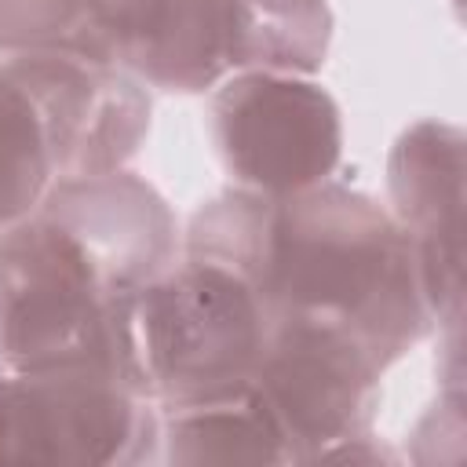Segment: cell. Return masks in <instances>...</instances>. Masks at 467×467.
<instances>
[{
    "label": "cell",
    "mask_w": 467,
    "mask_h": 467,
    "mask_svg": "<svg viewBox=\"0 0 467 467\" xmlns=\"http://www.w3.org/2000/svg\"><path fill=\"white\" fill-rule=\"evenodd\" d=\"M40 204L66 219L102 255L124 288H139L175 263L171 208L150 182L124 168L88 179H62L44 193Z\"/></svg>",
    "instance_id": "9c48e42d"
},
{
    "label": "cell",
    "mask_w": 467,
    "mask_h": 467,
    "mask_svg": "<svg viewBox=\"0 0 467 467\" xmlns=\"http://www.w3.org/2000/svg\"><path fill=\"white\" fill-rule=\"evenodd\" d=\"M212 139L241 190L288 197L336 171L343 120L321 84L296 73L241 69L212 95Z\"/></svg>",
    "instance_id": "8992f818"
},
{
    "label": "cell",
    "mask_w": 467,
    "mask_h": 467,
    "mask_svg": "<svg viewBox=\"0 0 467 467\" xmlns=\"http://www.w3.org/2000/svg\"><path fill=\"white\" fill-rule=\"evenodd\" d=\"M128 292L66 219L36 204L0 230V361L113 368Z\"/></svg>",
    "instance_id": "3957f363"
},
{
    "label": "cell",
    "mask_w": 467,
    "mask_h": 467,
    "mask_svg": "<svg viewBox=\"0 0 467 467\" xmlns=\"http://www.w3.org/2000/svg\"><path fill=\"white\" fill-rule=\"evenodd\" d=\"M387 358L354 328L306 314L270 317L252 387L277 420L292 463L325 460L368 434Z\"/></svg>",
    "instance_id": "5b68a950"
},
{
    "label": "cell",
    "mask_w": 467,
    "mask_h": 467,
    "mask_svg": "<svg viewBox=\"0 0 467 467\" xmlns=\"http://www.w3.org/2000/svg\"><path fill=\"white\" fill-rule=\"evenodd\" d=\"M157 401L106 365L0 361V463L109 467L150 460Z\"/></svg>",
    "instance_id": "277c9868"
},
{
    "label": "cell",
    "mask_w": 467,
    "mask_h": 467,
    "mask_svg": "<svg viewBox=\"0 0 467 467\" xmlns=\"http://www.w3.org/2000/svg\"><path fill=\"white\" fill-rule=\"evenodd\" d=\"M398 226L409 234L431 317L460 328L463 263V131L441 120L405 128L387 161Z\"/></svg>",
    "instance_id": "ba28073f"
},
{
    "label": "cell",
    "mask_w": 467,
    "mask_h": 467,
    "mask_svg": "<svg viewBox=\"0 0 467 467\" xmlns=\"http://www.w3.org/2000/svg\"><path fill=\"white\" fill-rule=\"evenodd\" d=\"M270 314L230 266L186 255L117 310L113 372L150 401H186L252 379Z\"/></svg>",
    "instance_id": "7a4b0ae2"
},
{
    "label": "cell",
    "mask_w": 467,
    "mask_h": 467,
    "mask_svg": "<svg viewBox=\"0 0 467 467\" xmlns=\"http://www.w3.org/2000/svg\"><path fill=\"white\" fill-rule=\"evenodd\" d=\"M55 182L44 117L29 88L0 58V230L26 219Z\"/></svg>",
    "instance_id": "5bb4252c"
},
{
    "label": "cell",
    "mask_w": 467,
    "mask_h": 467,
    "mask_svg": "<svg viewBox=\"0 0 467 467\" xmlns=\"http://www.w3.org/2000/svg\"><path fill=\"white\" fill-rule=\"evenodd\" d=\"M157 445L161 460L179 467L292 463L288 441L252 379L204 398L157 401Z\"/></svg>",
    "instance_id": "8fae6325"
},
{
    "label": "cell",
    "mask_w": 467,
    "mask_h": 467,
    "mask_svg": "<svg viewBox=\"0 0 467 467\" xmlns=\"http://www.w3.org/2000/svg\"><path fill=\"white\" fill-rule=\"evenodd\" d=\"M113 62L164 91H204L230 69V0H109Z\"/></svg>",
    "instance_id": "30bf717a"
},
{
    "label": "cell",
    "mask_w": 467,
    "mask_h": 467,
    "mask_svg": "<svg viewBox=\"0 0 467 467\" xmlns=\"http://www.w3.org/2000/svg\"><path fill=\"white\" fill-rule=\"evenodd\" d=\"M186 255L237 270L270 317L306 314L354 328L387 361L434 321L409 234L372 197L317 182L288 197L230 190L190 219Z\"/></svg>",
    "instance_id": "6da1fadb"
},
{
    "label": "cell",
    "mask_w": 467,
    "mask_h": 467,
    "mask_svg": "<svg viewBox=\"0 0 467 467\" xmlns=\"http://www.w3.org/2000/svg\"><path fill=\"white\" fill-rule=\"evenodd\" d=\"M328 40L325 0H230V69L303 77L325 66Z\"/></svg>",
    "instance_id": "7c38bea8"
},
{
    "label": "cell",
    "mask_w": 467,
    "mask_h": 467,
    "mask_svg": "<svg viewBox=\"0 0 467 467\" xmlns=\"http://www.w3.org/2000/svg\"><path fill=\"white\" fill-rule=\"evenodd\" d=\"M0 55H73L91 62H113V4L0 0Z\"/></svg>",
    "instance_id": "4fadbf2b"
},
{
    "label": "cell",
    "mask_w": 467,
    "mask_h": 467,
    "mask_svg": "<svg viewBox=\"0 0 467 467\" xmlns=\"http://www.w3.org/2000/svg\"><path fill=\"white\" fill-rule=\"evenodd\" d=\"M4 62L44 117L58 182L117 171L142 146L150 95L113 62L73 55H15Z\"/></svg>",
    "instance_id": "52a82bcc"
}]
</instances>
